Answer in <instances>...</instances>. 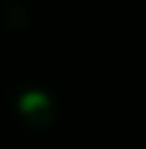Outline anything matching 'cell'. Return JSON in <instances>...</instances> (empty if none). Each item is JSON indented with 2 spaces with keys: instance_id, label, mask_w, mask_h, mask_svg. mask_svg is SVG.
Masks as SVG:
<instances>
[{
  "instance_id": "6da1fadb",
  "label": "cell",
  "mask_w": 146,
  "mask_h": 149,
  "mask_svg": "<svg viewBox=\"0 0 146 149\" xmlns=\"http://www.w3.org/2000/svg\"><path fill=\"white\" fill-rule=\"evenodd\" d=\"M0 111L13 130L38 136V133H48L60 120L64 105L51 83L38 76H13L0 89Z\"/></svg>"
},
{
  "instance_id": "7a4b0ae2",
  "label": "cell",
  "mask_w": 146,
  "mask_h": 149,
  "mask_svg": "<svg viewBox=\"0 0 146 149\" xmlns=\"http://www.w3.org/2000/svg\"><path fill=\"white\" fill-rule=\"evenodd\" d=\"M41 10L32 0H0V29L3 32H29L35 29Z\"/></svg>"
}]
</instances>
